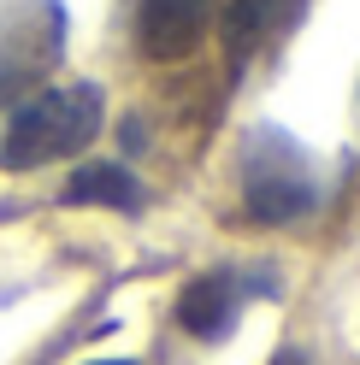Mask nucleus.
<instances>
[{
	"mask_svg": "<svg viewBox=\"0 0 360 365\" xmlns=\"http://www.w3.org/2000/svg\"><path fill=\"white\" fill-rule=\"evenodd\" d=\"M101 130V88L95 83H65V88H41L36 101H24L12 112L6 135H0V165L6 171H30L65 159L95 142Z\"/></svg>",
	"mask_w": 360,
	"mask_h": 365,
	"instance_id": "f257e3e1",
	"label": "nucleus"
},
{
	"mask_svg": "<svg viewBox=\"0 0 360 365\" xmlns=\"http://www.w3.org/2000/svg\"><path fill=\"white\" fill-rule=\"evenodd\" d=\"M242 200L260 224H296L319 207V171L284 130H254L242 148Z\"/></svg>",
	"mask_w": 360,
	"mask_h": 365,
	"instance_id": "f03ea898",
	"label": "nucleus"
},
{
	"mask_svg": "<svg viewBox=\"0 0 360 365\" xmlns=\"http://www.w3.org/2000/svg\"><path fill=\"white\" fill-rule=\"evenodd\" d=\"M219 0H136V36L154 59H184L207 36Z\"/></svg>",
	"mask_w": 360,
	"mask_h": 365,
	"instance_id": "7ed1b4c3",
	"label": "nucleus"
},
{
	"mask_svg": "<svg viewBox=\"0 0 360 365\" xmlns=\"http://www.w3.org/2000/svg\"><path fill=\"white\" fill-rule=\"evenodd\" d=\"M301 18V0H231L224 6V48L236 59H249L272 36H284Z\"/></svg>",
	"mask_w": 360,
	"mask_h": 365,
	"instance_id": "20e7f679",
	"label": "nucleus"
},
{
	"mask_svg": "<svg viewBox=\"0 0 360 365\" xmlns=\"http://www.w3.org/2000/svg\"><path fill=\"white\" fill-rule=\"evenodd\" d=\"M236 307H242V294L231 277H201L184 289V301H177V318H184V330H195L201 341H213L236 324Z\"/></svg>",
	"mask_w": 360,
	"mask_h": 365,
	"instance_id": "39448f33",
	"label": "nucleus"
},
{
	"mask_svg": "<svg viewBox=\"0 0 360 365\" xmlns=\"http://www.w3.org/2000/svg\"><path fill=\"white\" fill-rule=\"evenodd\" d=\"M65 200H77V207H89V200H106V207H130V200H136V182H130L119 165H89V171H77V177H71Z\"/></svg>",
	"mask_w": 360,
	"mask_h": 365,
	"instance_id": "423d86ee",
	"label": "nucleus"
},
{
	"mask_svg": "<svg viewBox=\"0 0 360 365\" xmlns=\"http://www.w3.org/2000/svg\"><path fill=\"white\" fill-rule=\"evenodd\" d=\"M278 365H301V359H278Z\"/></svg>",
	"mask_w": 360,
	"mask_h": 365,
	"instance_id": "0eeeda50",
	"label": "nucleus"
}]
</instances>
